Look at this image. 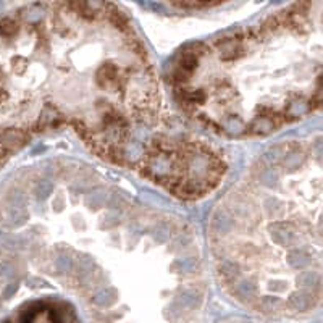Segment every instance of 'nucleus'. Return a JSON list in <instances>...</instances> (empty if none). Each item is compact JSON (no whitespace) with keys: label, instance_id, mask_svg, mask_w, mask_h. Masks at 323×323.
<instances>
[{"label":"nucleus","instance_id":"nucleus-17","mask_svg":"<svg viewBox=\"0 0 323 323\" xmlns=\"http://www.w3.org/2000/svg\"><path fill=\"white\" fill-rule=\"evenodd\" d=\"M277 178H278V173L275 172L273 168H267V170H265V172L260 175V181H262L263 184L270 186V184H273V181H275Z\"/></svg>","mask_w":323,"mask_h":323},{"label":"nucleus","instance_id":"nucleus-7","mask_svg":"<svg viewBox=\"0 0 323 323\" xmlns=\"http://www.w3.org/2000/svg\"><path fill=\"white\" fill-rule=\"evenodd\" d=\"M113 301H115V292L112 289H102L97 294H94L92 298V304L97 307H109L113 304Z\"/></svg>","mask_w":323,"mask_h":323},{"label":"nucleus","instance_id":"nucleus-14","mask_svg":"<svg viewBox=\"0 0 323 323\" xmlns=\"http://www.w3.org/2000/svg\"><path fill=\"white\" fill-rule=\"evenodd\" d=\"M55 267L59 272H71L74 268V262L70 255H60L55 260Z\"/></svg>","mask_w":323,"mask_h":323},{"label":"nucleus","instance_id":"nucleus-9","mask_svg":"<svg viewBox=\"0 0 323 323\" xmlns=\"http://www.w3.org/2000/svg\"><path fill=\"white\" fill-rule=\"evenodd\" d=\"M220 272L222 275L225 277L226 281H236L237 280V275H239V272H237V267L234 262H230L226 260L220 265Z\"/></svg>","mask_w":323,"mask_h":323},{"label":"nucleus","instance_id":"nucleus-23","mask_svg":"<svg viewBox=\"0 0 323 323\" xmlns=\"http://www.w3.org/2000/svg\"><path fill=\"white\" fill-rule=\"evenodd\" d=\"M2 8H4V4H2V2H0V12H2Z\"/></svg>","mask_w":323,"mask_h":323},{"label":"nucleus","instance_id":"nucleus-8","mask_svg":"<svg viewBox=\"0 0 323 323\" xmlns=\"http://www.w3.org/2000/svg\"><path fill=\"white\" fill-rule=\"evenodd\" d=\"M312 262V259H310V255L309 254H306L304 251H294L292 254H291V257H289V265L292 268H299V270H302V268H306L307 265Z\"/></svg>","mask_w":323,"mask_h":323},{"label":"nucleus","instance_id":"nucleus-21","mask_svg":"<svg viewBox=\"0 0 323 323\" xmlns=\"http://www.w3.org/2000/svg\"><path fill=\"white\" fill-rule=\"evenodd\" d=\"M16 288H18V284H16V283H10V284H8V286L5 288V291H4V296H5V298H10L12 294L16 291Z\"/></svg>","mask_w":323,"mask_h":323},{"label":"nucleus","instance_id":"nucleus-22","mask_svg":"<svg viewBox=\"0 0 323 323\" xmlns=\"http://www.w3.org/2000/svg\"><path fill=\"white\" fill-rule=\"evenodd\" d=\"M7 99H8V94H7V91L0 89V102H5Z\"/></svg>","mask_w":323,"mask_h":323},{"label":"nucleus","instance_id":"nucleus-20","mask_svg":"<svg viewBox=\"0 0 323 323\" xmlns=\"http://www.w3.org/2000/svg\"><path fill=\"white\" fill-rule=\"evenodd\" d=\"M118 223V213L117 212H109L105 215V225L112 226V225H117Z\"/></svg>","mask_w":323,"mask_h":323},{"label":"nucleus","instance_id":"nucleus-1","mask_svg":"<svg viewBox=\"0 0 323 323\" xmlns=\"http://www.w3.org/2000/svg\"><path fill=\"white\" fill-rule=\"evenodd\" d=\"M218 53H220L222 60H236L244 53V37L241 36H231L223 37V39L217 41Z\"/></svg>","mask_w":323,"mask_h":323},{"label":"nucleus","instance_id":"nucleus-13","mask_svg":"<svg viewBox=\"0 0 323 323\" xmlns=\"http://www.w3.org/2000/svg\"><path fill=\"white\" fill-rule=\"evenodd\" d=\"M26 204H28L26 196L20 191L12 193L10 197H8V207H12V208H20V210H24Z\"/></svg>","mask_w":323,"mask_h":323},{"label":"nucleus","instance_id":"nucleus-4","mask_svg":"<svg viewBox=\"0 0 323 323\" xmlns=\"http://www.w3.org/2000/svg\"><path fill=\"white\" fill-rule=\"evenodd\" d=\"M273 239L278 244L292 246L298 241V236H296V231H292L289 226H286L284 223H277L273 226Z\"/></svg>","mask_w":323,"mask_h":323},{"label":"nucleus","instance_id":"nucleus-15","mask_svg":"<svg viewBox=\"0 0 323 323\" xmlns=\"http://www.w3.org/2000/svg\"><path fill=\"white\" fill-rule=\"evenodd\" d=\"M154 236H155L157 243H167L170 239V226L167 223H158L155 226Z\"/></svg>","mask_w":323,"mask_h":323},{"label":"nucleus","instance_id":"nucleus-19","mask_svg":"<svg viewBox=\"0 0 323 323\" xmlns=\"http://www.w3.org/2000/svg\"><path fill=\"white\" fill-rule=\"evenodd\" d=\"M15 273V268L12 263H7V262H2L0 263V277H12V275Z\"/></svg>","mask_w":323,"mask_h":323},{"label":"nucleus","instance_id":"nucleus-11","mask_svg":"<svg viewBox=\"0 0 323 323\" xmlns=\"http://www.w3.org/2000/svg\"><path fill=\"white\" fill-rule=\"evenodd\" d=\"M18 31V23L12 18H2L0 20V36H13Z\"/></svg>","mask_w":323,"mask_h":323},{"label":"nucleus","instance_id":"nucleus-2","mask_svg":"<svg viewBox=\"0 0 323 323\" xmlns=\"http://www.w3.org/2000/svg\"><path fill=\"white\" fill-rule=\"evenodd\" d=\"M28 139V134L23 129H16V128H4L0 129V144L4 147H7L8 150L12 149H18L20 146H23Z\"/></svg>","mask_w":323,"mask_h":323},{"label":"nucleus","instance_id":"nucleus-12","mask_svg":"<svg viewBox=\"0 0 323 323\" xmlns=\"http://www.w3.org/2000/svg\"><path fill=\"white\" fill-rule=\"evenodd\" d=\"M53 191V184L49 181V179H41L36 186V196L39 201H44V199L49 196Z\"/></svg>","mask_w":323,"mask_h":323},{"label":"nucleus","instance_id":"nucleus-6","mask_svg":"<svg viewBox=\"0 0 323 323\" xmlns=\"http://www.w3.org/2000/svg\"><path fill=\"white\" fill-rule=\"evenodd\" d=\"M236 296L243 299V301H251L252 298H255V292H257V288L254 286V283L251 281H241L236 284L234 288Z\"/></svg>","mask_w":323,"mask_h":323},{"label":"nucleus","instance_id":"nucleus-18","mask_svg":"<svg viewBox=\"0 0 323 323\" xmlns=\"http://www.w3.org/2000/svg\"><path fill=\"white\" fill-rule=\"evenodd\" d=\"M178 265L183 268V272H194L196 270V259L187 257V259H183V260H178Z\"/></svg>","mask_w":323,"mask_h":323},{"label":"nucleus","instance_id":"nucleus-5","mask_svg":"<svg viewBox=\"0 0 323 323\" xmlns=\"http://www.w3.org/2000/svg\"><path fill=\"white\" fill-rule=\"evenodd\" d=\"M233 226V220L231 217H228L225 212H218L213 217V222H212V230L218 234H225L226 231H230Z\"/></svg>","mask_w":323,"mask_h":323},{"label":"nucleus","instance_id":"nucleus-16","mask_svg":"<svg viewBox=\"0 0 323 323\" xmlns=\"http://www.w3.org/2000/svg\"><path fill=\"white\" fill-rule=\"evenodd\" d=\"M88 204L89 205H94V207H102L103 204H105V194H103L102 191H97V193H92L88 196Z\"/></svg>","mask_w":323,"mask_h":323},{"label":"nucleus","instance_id":"nucleus-3","mask_svg":"<svg viewBox=\"0 0 323 323\" xmlns=\"http://www.w3.org/2000/svg\"><path fill=\"white\" fill-rule=\"evenodd\" d=\"M289 307L294 309V310H309L313 307V292L310 291H301V292H296L292 294V296L289 298L288 301Z\"/></svg>","mask_w":323,"mask_h":323},{"label":"nucleus","instance_id":"nucleus-10","mask_svg":"<svg viewBox=\"0 0 323 323\" xmlns=\"http://www.w3.org/2000/svg\"><path fill=\"white\" fill-rule=\"evenodd\" d=\"M26 212L20 210V208H12L8 207V222L12 226H21L26 222Z\"/></svg>","mask_w":323,"mask_h":323}]
</instances>
